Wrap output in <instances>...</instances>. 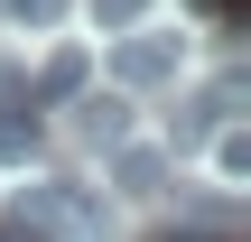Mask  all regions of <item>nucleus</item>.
<instances>
[{
  "label": "nucleus",
  "instance_id": "6",
  "mask_svg": "<svg viewBox=\"0 0 251 242\" xmlns=\"http://www.w3.org/2000/svg\"><path fill=\"white\" fill-rule=\"evenodd\" d=\"M84 9H93V19H102V28H130V19H140V9H149V0H84Z\"/></svg>",
  "mask_w": 251,
  "mask_h": 242
},
{
  "label": "nucleus",
  "instance_id": "3",
  "mask_svg": "<svg viewBox=\"0 0 251 242\" xmlns=\"http://www.w3.org/2000/svg\"><path fill=\"white\" fill-rule=\"evenodd\" d=\"M75 140H84V149L130 140V103H121V93H84V103H75Z\"/></svg>",
  "mask_w": 251,
  "mask_h": 242
},
{
  "label": "nucleus",
  "instance_id": "4",
  "mask_svg": "<svg viewBox=\"0 0 251 242\" xmlns=\"http://www.w3.org/2000/svg\"><path fill=\"white\" fill-rule=\"evenodd\" d=\"M112 187H121V196H158V187H168V159H158V149L112 140Z\"/></svg>",
  "mask_w": 251,
  "mask_h": 242
},
{
  "label": "nucleus",
  "instance_id": "1",
  "mask_svg": "<svg viewBox=\"0 0 251 242\" xmlns=\"http://www.w3.org/2000/svg\"><path fill=\"white\" fill-rule=\"evenodd\" d=\"M9 224H19L28 242H84V233H93V187H65V177H37V187H19Z\"/></svg>",
  "mask_w": 251,
  "mask_h": 242
},
{
  "label": "nucleus",
  "instance_id": "9",
  "mask_svg": "<svg viewBox=\"0 0 251 242\" xmlns=\"http://www.w3.org/2000/svg\"><path fill=\"white\" fill-rule=\"evenodd\" d=\"M0 242H28V233H19V224H0Z\"/></svg>",
  "mask_w": 251,
  "mask_h": 242
},
{
  "label": "nucleus",
  "instance_id": "8",
  "mask_svg": "<svg viewBox=\"0 0 251 242\" xmlns=\"http://www.w3.org/2000/svg\"><path fill=\"white\" fill-rule=\"evenodd\" d=\"M196 9H205V19H242V0H196Z\"/></svg>",
  "mask_w": 251,
  "mask_h": 242
},
{
  "label": "nucleus",
  "instance_id": "7",
  "mask_svg": "<svg viewBox=\"0 0 251 242\" xmlns=\"http://www.w3.org/2000/svg\"><path fill=\"white\" fill-rule=\"evenodd\" d=\"M56 9H65V0H9V19H28V28H47Z\"/></svg>",
  "mask_w": 251,
  "mask_h": 242
},
{
  "label": "nucleus",
  "instance_id": "5",
  "mask_svg": "<svg viewBox=\"0 0 251 242\" xmlns=\"http://www.w3.org/2000/svg\"><path fill=\"white\" fill-rule=\"evenodd\" d=\"M47 93H84V56H56L47 65Z\"/></svg>",
  "mask_w": 251,
  "mask_h": 242
},
{
  "label": "nucleus",
  "instance_id": "2",
  "mask_svg": "<svg viewBox=\"0 0 251 242\" xmlns=\"http://www.w3.org/2000/svg\"><path fill=\"white\" fill-rule=\"evenodd\" d=\"M177 65H186V47H177V37H149L140 19H130V37L112 47V84H121V93H158V84H177Z\"/></svg>",
  "mask_w": 251,
  "mask_h": 242
}]
</instances>
